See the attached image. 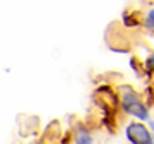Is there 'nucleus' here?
Here are the masks:
<instances>
[{
  "mask_svg": "<svg viewBox=\"0 0 154 144\" xmlns=\"http://www.w3.org/2000/svg\"><path fill=\"white\" fill-rule=\"evenodd\" d=\"M127 137L130 139L134 144H152L151 134L142 124H132L127 129Z\"/></svg>",
  "mask_w": 154,
  "mask_h": 144,
  "instance_id": "obj_2",
  "label": "nucleus"
},
{
  "mask_svg": "<svg viewBox=\"0 0 154 144\" xmlns=\"http://www.w3.org/2000/svg\"><path fill=\"white\" fill-rule=\"evenodd\" d=\"M152 21H154V12L151 11L149 12V16H147V26L149 28H152Z\"/></svg>",
  "mask_w": 154,
  "mask_h": 144,
  "instance_id": "obj_4",
  "label": "nucleus"
},
{
  "mask_svg": "<svg viewBox=\"0 0 154 144\" xmlns=\"http://www.w3.org/2000/svg\"><path fill=\"white\" fill-rule=\"evenodd\" d=\"M123 110L127 113H130L134 117H139V118H147V110L146 106L137 100V94L134 93L130 88H123Z\"/></svg>",
  "mask_w": 154,
  "mask_h": 144,
  "instance_id": "obj_1",
  "label": "nucleus"
},
{
  "mask_svg": "<svg viewBox=\"0 0 154 144\" xmlns=\"http://www.w3.org/2000/svg\"><path fill=\"white\" fill-rule=\"evenodd\" d=\"M77 144H93L89 134L86 132L84 129H79V130H77Z\"/></svg>",
  "mask_w": 154,
  "mask_h": 144,
  "instance_id": "obj_3",
  "label": "nucleus"
}]
</instances>
